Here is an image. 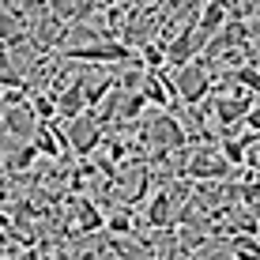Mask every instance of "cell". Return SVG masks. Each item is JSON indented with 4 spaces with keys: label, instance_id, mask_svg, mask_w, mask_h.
<instances>
[{
    "label": "cell",
    "instance_id": "obj_8",
    "mask_svg": "<svg viewBox=\"0 0 260 260\" xmlns=\"http://www.w3.org/2000/svg\"><path fill=\"white\" fill-rule=\"evenodd\" d=\"M0 102H4V87H0Z\"/></svg>",
    "mask_w": 260,
    "mask_h": 260
},
{
    "label": "cell",
    "instance_id": "obj_9",
    "mask_svg": "<svg viewBox=\"0 0 260 260\" xmlns=\"http://www.w3.org/2000/svg\"><path fill=\"white\" fill-rule=\"evenodd\" d=\"M0 166H4V151H0Z\"/></svg>",
    "mask_w": 260,
    "mask_h": 260
},
{
    "label": "cell",
    "instance_id": "obj_3",
    "mask_svg": "<svg viewBox=\"0 0 260 260\" xmlns=\"http://www.w3.org/2000/svg\"><path fill=\"white\" fill-rule=\"evenodd\" d=\"M64 143H68V155L79 151V155H91V151L102 143V121L94 113H79L64 124Z\"/></svg>",
    "mask_w": 260,
    "mask_h": 260
},
{
    "label": "cell",
    "instance_id": "obj_5",
    "mask_svg": "<svg viewBox=\"0 0 260 260\" xmlns=\"http://www.w3.org/2000/svg\"><path fill=\"white\" fill-rule=\"evenodd\" d=\"M226 4H219V0H208V4H200V15H196V26H200V34L211 42V34H219L222 26H226Z\"/></svg>",
    "mask_w": 260,
    "mask_h": 260
},
{
    "label": "cell",
    "instance_id": "obj_6",
    "mask_svg": "<svg viewBox=\"0 0 260 260\" xmlns=\"http://www.w3.org/2000/svg\"><path fill=\"white\" fill-rule=\"evenodd\" d=\"M245 124H249V128H253L256 136H260V102L253 106V110H249V117H245Z\"/></svg>",
    "mask_w": 260,
    "mask_h": 260
},
{
    "label": "cell",
    "instance_id": "obj_1",
    "mask_svg": "<svg viewBox=\"0 0 260 260\" xmlns=\"http://www.w3.org/2000/svg\"><path fill=\"white\" fill-rule=\"evenodd\" d=\"M34 132H38V117H34L30 102L4 106V110H0V136L12 143L15 151L30 147V143H34Z\"/></svg>",
    "mask_w": 260,
    "mask_h": 260
},
{
    "label": "cell",
    "instance_id": "obj_7",
    "mask_svg": "<svg viewBox=\"0 0 260 260\" xmlns=\"http://www.w3.org/2000/svg\"><path fill=\"white\" fill-rule=\"evenodd\" d=\"M8 226H12V219H8V215L0 211V230H8Z\"/></svg>",
    "mask_w": 260,
    "mask_h": 260
},
{
    "label": "cell",
    "instance_id": "obj_2",
    "mask_svg": "<svg viewBox=\"0 0 260 260\" xmlns=\"http://www.w3.org/2000/svg\"><path fill=\"white\" fill-rule=\"evenodd\" d=\"M174 87H177V98H181L185 106H200L204 98H208V91H211V68L204 64L200 57H196L192 64L177 68Z\"/></svg>",
    "mask_w": 260,
    "mask_h": 260
},
{
    "label": "cell",
    "instance_id": "obj_4",
    "mask_svg": "<svg viewBox=\"0 0 260 260\" xmlns=\"http://www.w3.org/2000/svg\"><path fill=\"white\" fill-rule=\"evenodd\" d=\"M185 174L200 177V181H222L230 174V162L222 158L219 147H200L192 158H185Z\"/></svg>",
    "mask_w": 260,
    "mask_h": 260
}]
</instances>
